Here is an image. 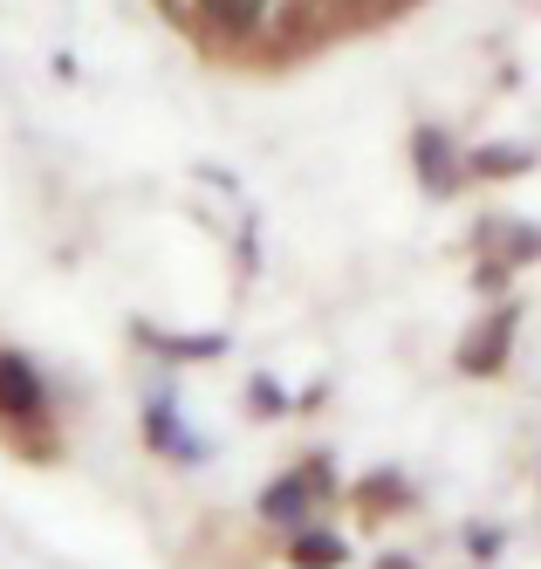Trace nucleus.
<instances>
[{
    "mask_svg": "<svg viewBox=\"0 0 541 569\" xmlns=\"http://www.w3.org/2000/svg\"><path fill=\"white\" fill-rule=\"evenodd\" d=\"M158 8L220 69H295L398 21L411 0H158Z\"/></svg>",
    "mask_w": 541,
    "mask_h": 569,
    "instance_id": "nucleus-1",
    "label": "nucleus"
}]
</instances>
